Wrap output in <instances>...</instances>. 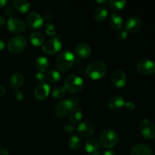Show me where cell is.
<instances>
[{"label": "cell", "instance_id": "6da1fadb", "mask_svg": "<svg viewBox=\"0 0 155 155\" xmlns=\"http://www.w3.org/2000/svg\"><path fill=\"white\" fill-rule=\"evenodd\" d=\"M76 62V57L71 51H63L58 54L56 60V66L60 71H67L71 69Z\"/></svg>", "mask_w": 155, "mask_h": 155}, {"label": "cell", "instance_id": "7a4b0ae2", "mask_svg": "<svg viewBox=\"0 0 155 155\" xmlns=\"http://www.w3.org/2000/svg\"><path fill=\"white\" fill-rule=\"evenodd\" d=\"M107 73V66L102 61L92 62L86 68V74L92 80H99Z\"/></svg>", "mask_w": 155, "mask_h": 155}, {"label": "cell", "instance_id": "3957f363", "mask_svg": "<svg viewBox=\"0 0 155 155\" xmlns=\"http://www.w3.org/2000/svg\"><path fill=\"white\" fill-rule=\"evenodd\" d=\"M119 136L113 130H106L101 133L99 136V143L104 148H111L117 144Z\"/></svg>", "mask_w": 155, "mask_h": 155}, {"label": "cell", "instance_id": "277c9868", "mask_svg": "<svg viewBox=\"0 0 155 155\" xmlns=\"http://www.w3.org/2000/svg\"><path fill=\"white\" fill-rule=\"evenodd\" d=\"M83 84L84 82L81 77L75 74H72L68 76L66 78L64 87L70 93H76L80 92L83 89Z\"/></svg>", "mask_w": 155, "mask_h": 155}, {"label": "cell", "instance_id": "5b68a950", "mask_svg": "<svg viewBox=\"0 0 155 155\" xmlns=\"http://www.w3.org/2000/svg\"><path fill=\"white\" fill-rule=\"evenodd\" d=\"M27 40L23 36H16L12 37L8 42V48L15 54L23 52L27 48Z\"/></svg>", "mask_w": 155, "mask_h": 155}, {"label": "cell", "instance_id": "8992f818", "mask_svg": "<svg viewBox=\"0 0 155 155\" xmlns=\"http://www.w3.org/2000/svg\"><path fill=\"white\" fill-rule=\"evenodd\" d=\"M139 130L142 136L146 139H151L155 136V125L149 119H144L141 122Z\"/></svg>", "mask_w": 155, "mask_h": 155}, {"label": "cell", "instance_id": "52a82bcc", "mask_svg": "<svg viewBox=\"0 0 155 155\" xmlns=\"http://www.w3.org/2000/svg\"><path fill=\"white\" fill-rule=\"evenodd\" d=\"M74 108L71 99H62L56 104L54 111L56 115L60 117H64L70 114L71 110Z\"/></svg>", "mask_w": 155, "mask_h": 155}, {"label": "cell", "instance_id": "ba28073f", "mask_svg": "<svg viewBox=\"0 0 155 155\" xmlns=\"http://www.w3.org/2000/svg\"><path fill=\"white\" fill-rule=\"evenodd\" d=\"M138 71L143 75H151L155 74V63L150 59H142L137 63Z\"/></svg>", "mask_w": 155, "mask_h": 155}, {"label": "cell", "instance_id": "9c48e42d", "mask_svg": "<svg viewBox=\"0 0 155 155\" xmlns=\"http://www.w3.org/2000/svg\"><path fill=\"white\" fill-rule=\"evenodd\" d=\"M61 42L59 39L54 37L45 42L42 45L44 52L48 54H54L58 52L61 48Z\"/></svg>", "mask_w": 155, "mask_h": 155}, {"label": "cell", "instance_id": "30bf717a", "mask_svg": "<svg viewBox=\"0 0 155 155\" xmlns=\"http://www.w3.org/2000/svg\"><path fill=\"white\" fill-rule=\"evenodd\" d=\"M26 21H27V24L30 28L36 30L42 27L44 20L42 17L37 12H31L27 15Z\"/></svg>", "mask_w": 155, "mask_h": 155}, {"label": "cell", "instance_id": "8fae6325", "mask_svg": "<svg viewBox=\"0 0 155 155\" xmlns=\"http://www.w3.org/2000/svg\"><path fill=\"white\" fill-rule=\"evenodd\" d=\"M7 28L13 33H22L25 30L26 24L19 18H10L7 22Z\"/></svg>", "mask_w": 155, "mask_h": 155}, {"label": "cell", "instance_id": "7c38bea8", "mask_svg": "<svg viewBox=\"0 0 155 155\" xmlns=\"http://www.w3.org/2000/svg\"><path fill=\"white\" fill-rule=\"evenodd\" d=\"M142 21L139 17L133 16L129 18L125 23V28L127 32L136 33L141 29Z\"/></svg>", "mask_w": 155, "mask_h": 155}, {"label": "cell", "instance_id": "4fadbf2b", "mask_svg": "<svg viewBox=\"0 0 155 155\" xmlns=\"http://www.w3.org/2000/svg\"><path fill=\"white\" fill-rule=\"evenodd\" d=\"M111 82L114 86L117 88H122L127 83V76L125 73L120 70L114 71L111 75Z\"/></svg>", "mask_w": 155, "mask_h": 155}, {"label": "cell", "instance_id": "5bb4252c", "mask_svg": "<svg viewBox=\"0 0 155 155\" xmlns=\"http://www.w3.org/2000/svg\"><path fill=\"white\" fill-rule=\"evenodd\" d=\"M95 130V127H94L93 124L90 122H82L81 124H79L78 127H77V133L80 136H83V137H89V136H92Z\"/></svg>", "mask_w": 155, "mask_h": 155}, {"label": "cell", "instance_id": "9a60e30c", "mask_svg": "<svg viewBox=\"0 0 155 155\" xmlns=\"http://www.w3.org/2000/svg\"><path fill=\"white\" fill-rule=\"evenodd\" d=\"M50 93L49 85L45 83H41L36 87L34 90V95L37 99L44 100L48 96Z\"/></svg>", "mask_w": 155, "mask_h": 155}, {"label": "cell", "instance_id": "2e32d148", "mask_svg": "<svg viewBox=\"0 0 155 155\" xmlns=\"http://www.w3.org/2000/svg\"><path fill=\"white\" fill-rule=\"evenodd\" d=\"M131 155H153V151L151 147L146 144H138L131 150Z\"/></svg>", "mask_w": 155, "mask_h": 155}, {"label": "cell", "instance_id": "e0dca14e", "mask_svg": "<svg viewBox=\"0 0 155 155\" xmlns=\"http://www.w3.org/2000/svg\"><path fill=\"white\" fill-rule=\"evenodd\" d=\"M76 54L78 57L81 58H86L89 57L92 52V49L89 45L85 42H80L76 46L75 48Z\"/></svg>", "mask_w": 155, "mask_h": 155}, {"label": "cell", "instance_id": "ac0fdd59", "mask_svg": "<svg viewBox=\"0 0 155 155\" xmlns=\"http://www.w3.org/2000/svg\"><path fill=\"white\" fill-rule=\"evenodd\" d=\"M124 105H125V100L120 95H115L109 100L108 107L111 110H120L124 107Z\"/></svg>", "mask_w": 155, "mask_h": 155}, {"label": "cell", "instance_id": "d6986e66", "mask_svg": "<svg viewBox=\"0 0 155 155\" xmlns=\"http://www.w3.org/2000/svg\"><path fill=\"white\" fill-rule=\"evenodd\" d=\"M24 82V77L21 73H15L10 78V86L12 89L18 90L23 86Z\"/></svg>", "mask_w": 155, "mask_h": 155}, {"label": "cell", "instance_id": "ffe728a7", "mask_svg": "<svg viewBox=\"0 0 155 155\" xmlns=\"http://www.w3.org/2000/svg\"><path fill=\"white\" fill-rule=\"evenodd\" d=\"M110 26L113 29L116 30H120L122 29L123 25H124V20L122 17L117 13H113L109 19Z\"/></svg>", "mask_w": 155, "mask_h": 155}, {"label": "cell", "instance_id": "44dd1931", "mask_svg": "<svg viewBox=\"0 0 155 155\" xmlns=\"http://www.w3.org/2000/svg\"><path fill=\"white\" fill-rule=\"evenodd\" d=\"M83 118V111L80 107H74L69 114V119L71 124H77Z\"/></svg>", "mask_w": 155, "mask_h": 155}, {"label": "cell", "instance_id": "7402d4cb", "mask_svg": "<svg viewBox=\"0 0 155 155\" xmlns=\"http://www.w3.org/2000/svg\"><path fill=\"white\" fill-rule=\"evenodd\" d=\"M35 66L38 71L45 73L49 68V62H48V58L44 56L38 57L35 62Z\"/></svg>", "mask_w": 155, "mask_h": 155}, {"label": "cell", "instance_id": "603a6c76", "mask_svg": "<svg viewBox=\"0 0 155 155\" xmlns=\"http://www.w3.org/2000/svg\"><path fill=\"white\" fill-rule=\"evenodd\" d=\"M30 42L35 46H40L45 42V37L42 33L35 31L30 34Z\"/></svg>", "mask_w": 155, "mask_h": 155}, {"label": "cell", "instance_id": "cb8c5ba5", "mask_svg": "<svg viewBox=\"0 0 155 155\" xmlns=\"http://www.w3.org/2000/svg\"><path fill=\"white\" fill-rule=\"evenodd\" d=\"M12 4L21 13H26L30 9V4L26 0H14Z\"/></svg>", "mask_w": 155, "mask_h": 155}, {"label": "cell", "instance_id": "d4e9b609", "mask_svg": "<svg viewBox=\"0 0 155 155\" xmlns=\"http://www.w3.org/2000/svg\"><path fill=\"white\" fill-rule=\"evenodd\" d=\"M100 143L95 139H90L85 144V149L88 153L93 154L99 149Z\"/></svg>", "mask_w": 155, "mask_h": 155}, {"label": "cell", "instance_id": "484cf974", "mask_svg": "<svg viewBox=\"0 0 155 155\" xmlns=\"http://www.w3.org/2000/svg\"><path fill=\"white\" fill-rule=\"evenodd\" d=\"M107 15H108V11H107V8H105L104 6H100L95 9V12H94V18L96 21H102L105 20Z\"/></svg>", "mask_w": 155, "mask_h": 155}, {"label": "cell", "instance_id": "4316f807", "mask_svg": "<svg viewBox=\"0 0 155 155\" xmlns=\"http://www.w3.org/2000/svg\"><path fill=\"white\" fill-rule=\"evenodd\" d=\"M68 146L73 151H77L80 148L82 145V141L78 136H73L68 140Z\"/></svg>", "mask_w": 155, "mask_h": 155}, {"label": "cell", "instance_id": "83f0119b", "mask_svg": "<svg viewBox=\"0 0 155 155\" xmlns=\"http://www.w3.org/2000/svg\"><path fill=\"white\" fill-rule=\"evenodd\" d=\"M107 4H108L109 8H110L111 10L117 12V11L122 10V9L125 7L126 4H127V2L124 1V0H120V1L110 0V1L107 2Z\"/></svg>", "mask_w": 155, "mask_h": 155}, {"label": "cell", "instance_id": "f1b7e54d", "mask_svg": "<svg viewBox=\"0 0 155 155\" xmlns=\"http://www.w3.org/2000/svg\"><path fill=\"white\" fill-rule=\"evenodd\" d=\"M61 79V74L58 71L53 70L45 74V80L49 83H56L58 82Z\"/></svg>", "mask_w": 155, "mask_h": 155}, {"label": "cell", "instance_id": "f546056e", "mask_svg": "<svg viewBox=\"0 0 155 155\" xmlns=\"http://www.w3.org/2000/svg\"><path fill=\"white\" fill-rule=\"evenodd\" d=\"M65 93H66V89L64 86H56L51 91V95L54 97V98H61L64 96Z\"/></svg>", "mask_w": 155, "mask_h": 155}, {"label": "cell", "instance_id": "4dcf8cb0", "mask_svg": "<svg viewBox=\"0 0 155 155\" xmlns=\"http://www.w3.org/2000/svg\"><path fill=\"white\" fill-rule=\"evenodd\" d=\"M45 33L48 36H54L56 33V28L54 24H47L45 25Z\"/></svg>", "mask_w": 155, "mask_h": 155}, {"label": "cell", "instance_id": "1f68e13d", "mask_svg": "<svg viewBox=\"0 0 155 155\" xmlns=\"http://www.w3.org/2000/svg\"><path fill=\"white\" fill-rule=\"evenodd\" d=\"M117 38L119 39H121V40H124V39H127V36H128V32L126 30H120L119 31L117 32Z\"/></svg>", "mask_w": 155, "mask_h": 155}, {"label": "cell", "instance_id": "d6a6232c", "mask_svg": "<svg viewBox=\"0 0 155 155\" xmlns=\"http://www.w3.org/2000/svg\"><path fill=\"white\" fill-rule=\"evenodd\" d=\"M42 17V18H43V20L49 21V20L52 19L53 17H54V15H53V13L51 12V11H46V12H44Z\"/></svg>", "mask_w": 155, "mask_h": 155}, {"label": "cell", "instance_id": "836d02e7", "mask_svg": "<svg viewBox=\"0 0 155 155\" xmlns=\"http://www.w3.org/2000/svg\"><path fill=\"white\" fill-rule=\"evenodd\" d=\"M124 107H126V109H127V110H134L135 107H136V104H135V103L133 102V101H127V102H125Z\"/></svg>", "mask_w": 155, "mask_h": 155}, {"label": "cell", "instance_id": "e575fe53", "mask_svg": "<svg viewBox=\"0 0 155 155\" xmlns=\"http://www.w3.org/2000/svg\"><path fill=\"white\" fill-rule=\"evenodd\" d=\"M15 98H17L19 101H21L24 98V93L22 90H20V89H18L16 90V92H15Z\"/></svg>", "mask_w": 155, "mask_h": 155}, {"label": "cell", "instance_id": "d590c367", "mask_svg": "<svg viewBox=\"0 0 155 155\" xmlns=\"http://www.w3.org/2000/svg\"><path fill=\"white\" fill-rule=\"evenodd\" d=\"M5 13L6 15L8 16L9 18H12V16L15 15V11H14V9L12 8V7L8 6V7H6L5 9Z\"/></svg>", "mask_w": 155, "mask_h": 155}, {"label": "cell", "instance_id": "8d00e7d4", "mask_svg": "<svg viewBox=\"0 0 155 155\" xmlns=\"http://www.w3.org/2000/svg\"><path fill=\"white\" fill-rule=\"evenodd\" d=\"M36 79H37V80H39V81H40L41 83H42V81L45 80V73L38 71V72L36 74Z\"/></svg>", "mask_w": 155, "mask_h": 155}, {"label": "cell", "instance_id": "74e56055", "mask_svg": "<svg viewBox=\"0 0 155 155\" xmlns=\"http://www.w3.org/2000/svg\"><path fill=\"white\" fill-rule=\"evenodd\" d=\"M70 99H71V102H72L73 105H74V107H77V105H79L80 104V99L78 97L74 96L71 98H70Z\"/></svg>", "mask_w": 155, "mask_h": 155}, {"label": "cell", "instance_id": "f35d334b", "mask_svg": "<svg viewBox=\"0 0 155 155\" xmlns=\"http://www.w3.org/2000/svg\"><path fill=\"white\" fill-rule=\"evenodd\" d=\"M64 130L65 133H67L68 134H72V133H74V132L75 131V128H74V127H73V126L68 125L66 126V127H64Z\"/></svg>", "mask_w": 155, "mask_h": 155}, {"label": "cell", "instance_id": "ab89813d", "mask_svg": "<svg viewBox=\"0 0 155 155\" xmlns=\"http://www.w3.org/2000/svg\"><path fill=\"white\" fill-rule=\"evenodd\" d=\"M5 94V89L4 86L0 85V98L2 97Z\"/></svg>", "mask_w": 155, "mask_h": 155}, {"label": "cell", "instance_id": "60d3db41", "mask_svg": "<svg viewBox=\"0 0 155 155\" xmlns=\"http://www.w3.org/2000/svg\"><path fill=\"white\" fill-rule=\"evenodd\" d=\"M8 151L6 148H1L0 149V155H8Z\"/></svg>", "mask_w": 155, "mask_h": 155}, {"label": "cell", "instance_id": "b9f144b4", "mask_svg": "<svg viewBox=\"0 0 155 155\" xmlns=\"http://www.w3.org/2000/svg\"><path fill=\"white\" fill-rule=\"evenodd\" d=\"M103 155H116V154H115L114 151H113L112 150H107V151H104Z\"/></svg>", "mask_w": 155, "mask_h": 155}, {"label": "cell", "instance_id": "7bdbcfd3", "mask_svg": "<svg viewBox=\"0 0 155 155\" xmlns=\"http://www.w3.org/2000/svg\"><path fill=\"white\" fill-rule=\"evenodd\" d=\"M7 3H8L7 0H0V8L4 7L5 5H6Z\"/></svg>", "mask_w": 155, "mask_h": 155}, {"label": "cell", "instance_id": "ee69618b", "mask_svg": "<svg viewBox=\"0 0 155 155\" xmlns=\"http://www.w3.org/2000/svg\"><path fill=\"white\" fill-rule=\"evenodd\" d=\"M5 42L4 41L2 40V39H0V51H2V50H3V48H5Z\"/></svg>", "mask_w": 155, "mask_h": 155}, {"label": "cell", "instance_id": "f6af8a7d", "mask_svg": "<svg viewBox=\"0 0 155 155\" xmlns=\"http://www.w3.org/2000/svg\"><path fill=\"white\" fill-rule=\"evenodd\" d=\"M5 24V18L2 15H0V27L3 26V24Z\"/></svg>", "mask_w": 155, "mask_h": 155}, {"label": "cell", "instance_id": "bcb514c9", "mask_svg": "<svg viewBox=\"0 0 155 155\" xmlns=\"http://www.w3.org/2000/svg\"><path fill=\"white\" fill-rule=\"evenodd\" d=\"M92 155H101V154L97 151V152H95V153H93V154H92Z\"/></svg>", "mask_w": 155, "mask_h": 155}, {"label": "cell", "instance_id": "7dc6e473", "mask_svg": "<svg viewBox=\"0 0 155 155\" xmlns=\"http://www.w3.org/2000/svg\"><path fill=\"white\" fill-rule=\"evenodd\" d=\"M0 145H1V143H0Z\"/></svg>", "mask_w": 155, "mask_h": 155}]
</instances>
